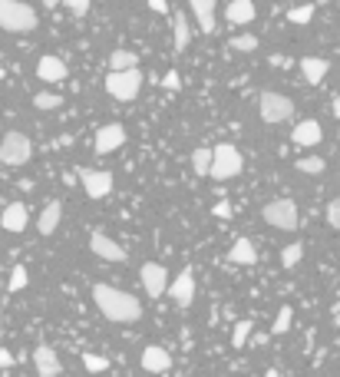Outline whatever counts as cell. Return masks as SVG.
Returning <instances> with one entry per match:
<instances>
[{"instance_id":"25","label":"cell","mask_w":340,"mask_h":377,"mask_svg":"<svg viewBox=\"0 0 340 377\" xmlns=\"http://www.w3.org/2000/svg\"><path fill=\"white\" fill-rule=\"evenodd\" d=\"M192 169H195V175H208V169H212V149L199 146V149L192 153Z\"/></svg>"},{"instance_id":"27","label":"cell","mask_w":340,"mask_h":377,"mask_svg":"<svg viewBox=\"0 0 340 377\" xmlns=\"http://www.w3.org/2000/svg\"><path fill=\"white\" fill-rule=\"evenodd\" d=\"M291 321H294V308L291 305H281V311H278V318H274V324H271V334L291 331Z\"/></svg>"},{"instance_id":"3","label":"cell","mask_w":340,"mask_h":377,"mask_svg":"<svg viewBox=\"0 0 340 377\" xmlns=\"http://www.w3.org/2000/svg\"><path fill=\"white\" fill-rule=\"evenodd\" d=\"M142 89V70L139 67H126V70H109L106 77V93L119 103H133Z\"/></svg>"},{"instance_id":"23","label":"cell","mask_w":340,"mask_h":377,"mask_svg":"<svg viewBox=\"0 0 340 377\" xmlns=\"http://www.w3.org/2000/svg\"><path fill=\"white\" fill-rule=\"evenodd\" d=\"M172 37H175V50H189V40H192V30H189V17L175 10V17H172Z\"/></svg>"},{"instance_id":"24","label":"cell","mask_w":340,"mask_h":377,"mask_svg":"<svg viewBox=\"0 0 340 377\" xmlns=\"http://www.w3.org/2000/svg\"><path fill=\"white\" fill-rule=\"evenodd\" d=\"M126 67H139V57L133 50H113L109 53V70H126Z\"/></svg>"},{"instance_id":"36","label":"cell","mask_w":340,"mask_h":377,"mask_svg":"<svg viewBox=\"0 0 340 377\" xmlns=\"http://www.w3.org/2000/svg\"><path fill=\"white\" fill-rule=\"evenodd\" d=\"M60 4H63L73 17H86V13H89V0H60Z\"/></svg>"},{"instance_id":"13","label":"cell","mask_w":340,"mask_h":377,"mask_svg":"<svg viewBox=\"0 0 340 377\" xmlns=\"http://www.w3.org/2000/svg\"><path fill=\"white\" fill-rule=\"evenodd\" d=\"M30 225V209L23 202H10L4 212H0V229L4 232H23Z\"/></svg>"},{"instance_id":"8","label":"cell","mask_w":340,"mask_h":377,"mask_svg":"<svg viewBox=\"0 0 340 377\" xmlns=\"http://www.w3.org/2000/svg\"><path fill=\"white\" fill-rule=\"evenodd\" d=\"M79 185L89 199H106L113 192V173H103V169H79Z\"/></svg>"},{"instance_id":"9","label":"cell","mask_w":340,"mask_h":377,"mask_svg":"<svg viewBox=\"0 0 340 377\" xmlns=\"http://www.w3.org/2000/svg\"><path fill=\"white\" fill-rule=\"evenodd\" d=\"M126 139H129V136H126L123 123H106L103 129H96L93 149H96V155H109V153H116V149H123Z\"/></svg>"},{"instance_id":"4","label":"cell","mask_w":340,"mask_h":377,"mask_svg":"<svg viewBox=\"0 0 340 377\" xmlns=\"http://www.w3.org/2000/svg\"><path fill=\"white\" fill-rule=\"evenodd\" d=\"M241 169H245V159H241V153H238V146L218 143L215 149H212V169H208V175H212V179L228 182V179L241 175Z\"/></svg>"},{"instance_id":"14","label":"cell","mask_w":340,"mask_h":377,"mask_svg":"<svg viewBox=\"0 0 340 377\" xmlns=\"http://www.w3.org/2000/svg\"><path fill=\"white\" fill-rule=\"evenodd\" d=\"M33 368H37L40 377H57V374H63V364H60L57 351L50 348V344H40V348L33 351Z\"/></svg>"},{"instance_id":"35","label":"cell","mask_w":340,"mask_h":377,"mask_svg":"<svg viewBox=\"0 0 340 377\" xmlns=\"http://www.w3.org/2000/svg\"><path fill=\"white\" fill-rule=\"evenodd\" d=\"M324 215H327V225H331V229H337V232H340V195H337V199H331V202H327V212H324Z\"/></svg>"},{"instance_id":"10","label":"cell","mask_w":340,"mask_h":377,"mask_svg":"<svg viewBox=\"0 0 340 377\" xmlns=\"http://www.w3.org/2000/svg\"><path fill=\"white\" fill-rule=\"evenodd\" d=\"M139 278H142V288L149 291V298H162L165 295V285H169V271L165 265L159 261H146L139 268Z\"/></svg>"},{"instance_id":"41","label":"cell","mask_w":340,"mask_h":377,"mask_svg":"<svg viewBox=\"0 0 340 377\" xmlns=\"http://www.w3.org/2000/svg\"><path fill=\"white\" fill-rule=\"evenodd\" d=\"M0 368H13V354L10 351H0Z\"/></svg>"},{"instance_id":"37","label":"cell","mask_w":340,"mask_h":377,"mask_svg":"<svg viewBox=\"0 0 340 377\" xmlns=\"http://www.w3.org/2000/svg\"><path fill=\"white\" fill-rule=\"evenodd\" d=\"M179 87H182L179 73H175V70H169V73L162 77V89H165V93H175V89H179Z\"/></svg>"},{"instance_id":"5","label":"cell","mask_w":340,"mask_h":377,"mask_svg":"<svg viewBox=\"0 0 340 377\" xmlns=\"http://www.w3.org/2000/svg\"><path fill=\"white\" fill-rule=\"evenodd\" d=\"M30 155H33V143H30V136L17 133V129H10V133L0 139V163L10 165V169L27 165Z\"/></svg>"},{"instance_id":"44","label":"cell","mask_w":340,"mask_h":377,"mask_svg":"<svg viewBox=\"0 0 340 377\" xmlns=\"http://www.w3.org/2000/svg\"><path fill=\"white\" fill-rule=\"evenodd\" d=\"M0 321H4V295H0Z\"/></svg>"},{"instance_id":"2","label":"cell","mask_w":340,"mask_h":377,"mask_svg":"<svg viewBox=\"0 0 340 377\" xmlns=\"http://www.w3.org/2000/svg\"><path fill=\"white\" fill-rule=\"evenodd\" d=\"M37 10L23 0H0V30L7 33H33L37 30Z\"/></svg>"},{"instance_id":"40","label":"cell","mask_w":340,"mask_h":377,"mask_svg":"<svg viewBox=\"0 0 340 377\" xmlns=\"http://www.w3.org/2000/svg\"><path fill=\"white\" fill-rule=\"evenodd\" d=\"M149 7L155 10V13H169V4H165V0H149Z\"/></svg>"},{"instance_id":"19","label":"cell","mask_w":340,"mask_h":377,"mask_svg":"<svg viewBox=\"0 0 340 377\" xmlns=\"http://www.w3.org/2000/svg\"><path fill=\"white\" fill-rule=\"evenodd\" d=\"M60 219H63V202H60V199H53V202L43 205V212H40V219H37L40 235H53V232H57Z\"/></svg>"},{"instance_id":"11","label":"cell","mask_w":340,"mask_h":377,"mask_svg":"<svg viewBox=\"0 0 340 377\" xmlns=\"http://www.w3.org/2000/svg\"><path fill=\"white\" fill-rule=\"evenodd\" d=\"M165 295H169L179 308H189L192 301H195V275H192V268H185L182 275H175V281L165 285Z\"/></svg>"},{"instance_id":"7","label":"cell","mask_w":340,"mask_h":377,"mask_svg":"<svg viewBox=\"0 0 340 377\" xmlns=\"http://www.w3.org/2000/svg\"><path fill=\"white\" fill-rule=\"evenodd\" d=\"M258 109H261V119H265V123H284V119L294 116V103L287 97H281V93H274V89L261 93Z\"/></svg>"},{"instance_id":"1","label":"cell","mask_w":340,"mask_h":377,"mask_svg":"<svg viewBox=\"0 0 340 377\" xmlns=\"http://www.w3.org/2000/svg\"><path fill=\"white\" fill-rule=\"evenodd\" d=\"M93 301L99 315L106 321H113V324H133V321L142 318V305L139 298H133L129 291L123 288H113V285H93Z\"/></svg>"},{"instance_id":"22","label":"cell","mask_w":340,"mask_h":377,"mask_svg":"<svg viewBox=\"0 0 340 377\" xmlns=\"http://www.w3.org/2000/svg\"><path fill=\"white\" fill-rule=\"evenodd\" d=\"M228 261L231 265H255L258 261V251H255V242H248V239H238L228 251Z\"/></svg>"},{"instance_id":"45","label":"cell","mask_w":340,"mask_h":377,"mask_svg":"<svg viewBox=\"0 0 340 377\" xmlns=\"http://www.w3.org/2000/svg\"><path fill=\"white\" fill-rule=\"evenodd\" d=\"M4 77H7V73H4V67H0V80H4Z\"/></svg>"},{"instance_id":"6","label":"cell","mask_w":340,"mask_h":377,"mask_svg":"<svg viewBox=\"0 0 340 377\" xmlns=\"http://www.w3.org/2000/svg\"><path fill=\"white\" fill-rule=\"evenodd\" d=\"M261 219H265L271 229H281V232H294V229L301 225L294 199H271V202L261 209Z\"/></svg>"},{"instance_id":"38","label":"cell","mask_w":340,"mask_h":377,"mask_svg":"<svg viewBox=\"0 0 340 377\" xmlns=\"http://www.w3.org/2000/svg\"><path fill=\"white\" fill-rule=\"evenodd\" d=\"M268 63H271V67H291V57H284V53H271V57H268Z\"/></svg>"},{"instance_id":"26","label":"cell","mask_w":340,"mask_h":377,"mask_svg":"<svg viewBox=\"0 0 340 377\" xmlns=\"http://www.w3.org/2000/svg\"><path fill=\"white\" fill-rule=\"evenodd\" d=\"M294 165H297V173H304V175H321L327 163H324L321 155H304V159H297Z\"/></svg>"},{"instance_id":"18","label":"cell","mask_w":340,"mask_h":377,"mask_svg":"<svg viewBox=\"0 0 340 377\" xmlns=\"http://www.w3.org/2000/svg\"><path fill=\"white\" fill-rule=\"evenodd\" d=\"M189 7H192V17L199 20L202 33H215V7H218V0H189Z\"/></svg>"},{"instance_id":"15","label":"cell","mask_w":340,"mask_h":377,"mask_svg":"<svg viewBox=\"0 0 340 377\" xmlns=\"http://www.w3.org/2000/svg\"><path fill=\"white\" fill-rule=\"evenodd\" d=\"M294 146H304V149H311V146H317L324 139V129L317 119H301V123L294 126V133H291Z\"/></svg>"},{"instance_id":"17","label":"cell","mask_w":340,"mask_h":377,"mask_svg":"<svg viewBox=\"0 0 340 377\" xmlns=\"http://www.w3.org/2000/svg\"><path fill=\"white\" fill-rule=\"evenodd\" d=\"M255 0H228L225 7V20L228 23H235V27H245V23H251L255 20Z\"/></svg>"},{"instance_id":"31","label":"cell","mask_w":340,"mask_h":377,"mask_svg":"<svg viewBox=\"0 0 340 377\" xmlns=\"http://www.w3.org/2000/svg\"><path fill=\"white\" fill-rule=\"evenodd\" d=\"M33 106L37 109H57V106H63V97H60V93H37V97H33Z\"/></svg>"},{"instance_id":"30","label":"cell","mask_w":340,"mask_h":377,"mask_svg":"<svg viewBox=\"0 0 340 377\" xmlns=\"http://www.w3.org/2000/svg\"><path fill=\"white\" fill-rule=\"evenodd\" d=\"M301 258H304V245H301V242L287 245V248L281 251V265H284V268H294V265H297Z\"/></svg>"},{"instance_id":"12","label":"cell","mask_w":340,"mask_h":377,"mask_svg":"<svg viewBox=\"0 0 340 377\" xmlns=\"http://www.w3.org/2000/svg\"><path fill=\"white\" fill-rule=\"evenodd\" d=\"M89 248H93L96 258H103V261H126V248L116 239H109L106 232L89 235Z\"/></svg>"},{"instance_id":"21","label":"cell","mask_w":340,"mask_h":377,"mask_svg":"<svg viewBox=\"0 0 340 377\" xmlns=\"http://www.w3.org/2000/svg\"><path fill=\"white\" fill-rule=\"evenodd\" d=\"M139 361L146 371H169L172 368V354L165 348H159V344H149V348L142 351Z\"/></svg>"},{"instance_id":"29","label":"cell","mask_w":340,"mask_h":377,"mask_svg":"<svg viewBox=\"0 0 340 377\" xmlns=\"http://www.w3.org/2000/svg\"><path fill=\"white\" fill-rule=\"evenodd\" d=\"M251 321H238L235 324V331H231V348H245L248 344V338H251Z\"/></svg>"},{"instance_id":"34","label":"cell","mask_w":340,"mask_h":377,"mask_svg":"<svg viewBox=\"0 0 340 377\" xmlns=\"http://www.w3.org/2000/svg\"><path fill=\"white\" fill-rule=\"evenodd\" d=\"M287 20H291V23H311L314 7H311V4H304V7H291V10H287Z\"/></svg>"},{"instance_id":"32","label":"cell","mask_w":340,"mask_h":377,"mask_svg":"<svg viewBox=\"0 0 340 377\" xmlns=\"http://www.w3.org/2000/svg\"><path fill=\"white\" fill-rule=\"evenodd\" d=\"M83 368L89 371V374H96V371H109V358H103V354H89V351H86Z\"/></svg>"},{"instance_id":"20","label":"cell","mask_w":340,"mask_h":377,"mask_svg":"<svg viewBox=\"0 0 340 377\" xmlns=\"http://www.w3.org/2000/svg\"><path fill=\"white\" fill-rule=\"evenodd\" d=\"M297 67H301L304 80H307L311 87H317V83L327 77V70H331V60H324V57H304Z\"/></svg>"},{"instance_id":"43","label":"cell","mask_w":340,"mask_h":377,"mask_svg":"<svg viewBox=\"0 0 340 377\" xmlns=\"http://www.w3.org/2000/svg\"><path fill=\"white\" fill-rule=\"evenodd\" d=\"M43 7H60V0H43Z\"/></svg>"},{"instance_id":"39","label":"cell","mask_w":340,"mask_h":377,"mask_svg":"<svg viewBox=\"0 0 340 377\" xmlns=\"http://www.w3.org/2000/svg\"><path fill=\"white\" fill-rule=\"evenodd\" d=\"M212 212L218 215V219H231V202H215V209Z\"/></svg>"},{"instance_id":"33","label":"cell","mask_w":340,"mask_h":377,"mask_svg":"<svg viewBox=\"0 0 340 377\" xmlns=\"http://www.w3.org/2000/svg\"><path fill=\"white\" fill-rule=\"evenodd\" d=\"M27 281H30L27 268H23V265H17V268L10 271V281H7V288H10V291H23V288H27Z\"/></svg>"},{"instance_id":"16","label":"cell","mask_w":340,"mask_h":377,"mask_svg":"<svg viewBox=\"0 0 340 377\" xmlns=\"http://www.w3.org/2000/svg\"><path fill=\"white\" fill-rule=\"evenodd\" d=\"M67 63L60 57H53V53H47V57L37 60V77L43 80V83H60V80H67Z\"/></svg>"},{"instance_id":"28","label":"cell","mask_w":340,"mask_h":377,"mask_svg":"<svg viewBox=\"0 0 340 377\" xmlns=\"http://www.w3.org/2000/svg\"><path fill=\"white\" fill-rule=\"evenodd\" d=\"M228 47L238 50V53H255V50H258V37H255V33H241V37L228 40Z\"/></svg>"},{"instance_id":"42","label":"cell","mask_w":340,"mask_h":377,"mask_svg":"<svg viewBox=\"0 0 340 377\" xmlns=\"http://www.w3.org/2000/svg\"><path fill=\"white\" fill-rule=\"evenodd\" d=\"M334 116H340V97H334Z\"/></svg>"}]
</instances>
